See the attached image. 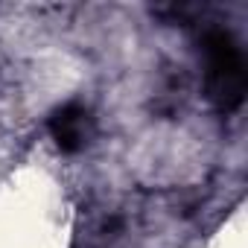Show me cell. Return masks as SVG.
<instances>
[{"mask_svg":"<svg viewBox=\"0 0 248 248\" xmlns=\"http://www.w3.org/2000/svg\"><path fill=\"white\" fill-rule=\"evenodd\" d=\"M204 56H207L210 99L225 111L239 108L245 99V62H242V53H239L236 41L231 38V32L210 30L204 35Z\"/></svg>","mask_w":248,"mask_h":248,"instance_id":"1","label":"cell"},{"mask_svg":"<svg viewBox=\"0 0 248 248\" xmlns=\"http://www.w3.org/2000/svg\"><path fill=\"white\" fill-rule=\"evenodd\" d=\"M85 108L79 102H67L62 105L53 117H50V135L56 140V146L67 155L79 152L82 149V140H85Z\"/></svg>","mask_w":248,"mask_h":248,"instance_id":"2","label":"cell"}]
</instances>
